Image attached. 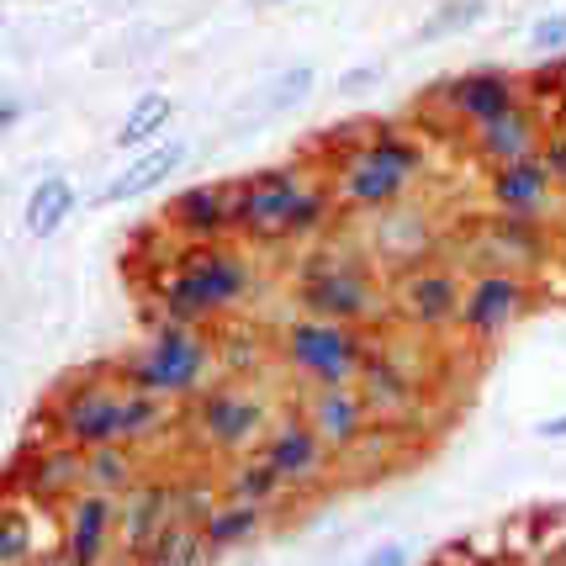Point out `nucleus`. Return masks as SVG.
<instances>
[{
    "instance_id": "nucleus-1",
    "label": "nucleus",
    "mask_w": 566,
    "mask_h": 566,
    "mask_svg": "<svg viewBox=\"0 0 566 566\" xmlns=\"http://www.w3.org/2000/svg\"><path fill=\"white\" fill-rule=\"evenodd\" d=\"M254 292V260H244L228 244H197L175 260L170 271H159V318L154 323H180V328H201V323L233 313L244 296Z\"/></svg>"
},
{
    "instance_id": "nucleus-2",
    "label": "nucleus",
    "mask_w": 566,
    "mask_h": 566,
    "mask_svg": "<svg viewBox=\"0 0 566 566\" xmlns=\"http://www.w3.org/2000/svg\"><path fill=\"white\" fill-rule=\"evenodd\" d=\"M423 170V138L402 133L397 123H376L366 133V144L349 148L339 159V175H334V201L345 212H392L408 201V186L413 175Z\"/></svg>"
},
{
    "instance_id": "nucleus-3",
    "label": "nucleus",
    "mask_w": 566,
    "mask_h": 566,
    "mask_svg": "<svg viewBox=\"0 0 566 566\" xmlns=\"http://www.w3.org/2000/svg\"><path fill=\"white\" fill-rule=\"evenodd\" d=\"M212 366H218V345L201 328L154 323V334L117 366V381L127 392H148L170 402V397H197L207 387Z\"/></svg>"
},
{
    "instance_id": "nucleus-4",
    "label": "nucleus",
    "mask_w": 566,
    "mask_h": 566,
    "mask_svg": "<svg viewBox=\"0 0 566 566\" xmlns=\"http://www.w3.org/2000/svg\"><path fill=\"white\" fill-rule=\"evenodd\" d=\"M296 307L318 323L360 328V323H376L387 313V296H381V286H376V275H370L360 254L323 249L318 260H307L302 275H296Z\"/></svg>"
},
{
    "instance_id": "nucleus-5",
    "label": "nucleus",
    "mask_w": 566,
    "mask_h": 566,
    "mask_svg": "<svg viewBox=\"0 0 566 566\" xmlns=\"http://www.w3.org/2000/svg\"><path fill=\"white\" fill-rule=\"evenodd\" d=\"M318 186V175H307L302 165H271L254 170L244 180L228 186L233 197V233H244L249 244H286L296 207L307 201V191Z\"/></svg>"
},
{
    "instance_id": "nucleus-6",
    "label": "nucleus",
    "mask_w": 566,
    "mask_h": 566,
    "mask_svg": "<svg viewBox=\"0 0 566 566\" xmlns=\"http://www.w3.org/2000/svg\"><path fill=\"white\" fill-rule=\"evenodd\" d=\"M366 355L370 349L360 339V328H345V323L296 318L281 328V360H286V370L307 376L313 387H355Z\"/></svg>"
},
{
    "instance_id": "nucleus-7",
    "label": "nucleus",
    "mask_w": 566,
    "mask_h": 566,
    "mask_svg": "<svg viewBox=\"0 0 566 566\" xmlns=\"http://www.w3.org/2000/svg\"><path fill=\"white\" fill-rule=\"evenodd\" d=\"M123 397L127 387L112 376H80L53 397L49 423L53 440L74 450H101V444H123Z\"/></svg>"
},
{
    "instance_id": "nucleus-8",
    "label": "nucleus",
    "mask_w": 566,
    "mask_h": 566,
    "mask_svg": "<svg viewBox=\"0 0 566 566\" xmlns=\"http://www.w3.org/2000/svg\"><path fill=\"white\" fill-rule=\"evenodd\" d=\"M265 423H271L265 397H254L249 387H233V381L201 387L197 402H191V429L201 434V444L218 450V455H233V461L260 450V440L271 434Z\"/></svg>"
},
{
    "instance_id": "nucleus-9",
    "label": "nucleus",
    "mask_w": 566,
    "mask_h": 566,
    "mask_svg": "<svg viewBox=\"0 0 566 566\" xmlns=\"http://www.w3.org/2000/svg\"><path fill=\"white\" fill-rule=\"evenodd\" d=\"M530 307V286L524 275H497V271H476L461 286V313H455V328L471 334L476 345H493L503 339V328H514Z\"/></svg>"
},
{
    "instance_id": "nucleus-10",
    "label": "nucleus",
    "mask_w": 566,
    "mask_h": 566,
    "mask_svg": "<svg viewBox=\"0 0 566 566\" xmlns=\"http://www.w3.org/2000/svg\"><path fill=\"white\" fill-rule=\"evenodd\" d=\"M429 101H440L455 123L488 127V123H497L503 112H514L518 101H524V85H518L509 70H467V74L440 80V85L429 91Z\"/></svg>"
},
{
    "instance_id": "nucleus-11",
    "label": "nucleus",
    "mask_w": 566,
    "mask_h": 566,
    "mask_svg": "<svg viewBox=\"0 0 566 566\" xmlns=\"http://www.w3.org/2000/svg\"><path fill=\"white\" fill-rule=\"evenodd\" d=\"M392 302L413 328H429V334H434V328H455V313H461V275L450 271V265H434V260L408 265V271L397 275Z\"/></svg>"
},
{
    "instance_id": "nucleus-12",
    "label": "nucleus",
    "mask_w": 566,
    "mask_h": 566,
    "mask_svg": "<svg viewBox=\"0 0 566 566\" xmlns=\"http://www.w3.org/2000/svg\"><path fill=\"white\" fill-rule=\"evenodd\" d=\"M254 455L275 471V482H281L286 493H302V488L323 482V471H328V461H334V455L318 444V434H313L302 419L275 423L271 434L260 440V450H254Z\"/></svg>"
},
{
    "instance_id": "nucleus-13",
    "label": "nucleus",
    "mask_w": 566,
    "mask_h": 566,
    "mask_svg": "<svg viewBox=\"0 0 566 566\" xmlns=\"http://www.w3.org/2000/svg\"><path fill=\"white\" fill-rule=\"evenodd\" d=\"M112 545H117V497H101V493L70 497L64 541H59L64 566H106Z\"/></svg>"
},
{
    "instance_id": "nucleus-14",
    "label": "nucleus",
    "mask_w": 566,
    "mask_h": 566,
    "mask_svg": "<svg viewBox=\"0 0 566 566\" xmlns=\"http://www.w3.org/2000/svg\"><path fill=\"white\" fill-rule=\"evenodd\" d=\"M175 518V482H138L133 493L117 497V541L127 566L144 562V551L159 541V530Z\"/></svg>"
},
{
    "instance_id": "nucleus-15",
    "label": "nucleus",
    "mask_w": 566,
    "mask_h": 566,
    "mask_svg": "<svg viewBox=\"0 0 566 566\" xmlns=\"http://www.w3.org/2000/svg\"><path fill=\"white\" fill-rule=\"evenodd\" d=\"M471 254L482 271L497 275H524L530 265L545 260V228L541 222H518V218H497L488 228L471 233Z\"/></svg>"
},
{
    "instance_id": "nucleus-16",
    "label": "nucleus",
    "mask_w": 566,
    "mask_h": 566,
    "mask_svg": "<svg viewBox=\"0 0 566 566\" xmlns=\"http://www.w3.org/2000/svg\"><path fill=\"white\" fill-rule=\"evenodd\" d=\"M302 423L318 434V444L328 455H349V450L360 444V434L370 429V408L360 402L355 387H313V397H307V419Z\"/></svg>"
},
{
    "instance_id": "nucleus-17",
    "label": "nucleus",
    "mask_w": 566,
    "mask_h": 566,
    "mask_svg": "<svg viewBox=\"0 0 566 566\" xmlns=\"http://www.w3.org/2000/svg\"><path fill=\"white\" fill-rule=\"evenodd\" d=\"M22 493L32 503H70L85 493V450L74 444H38L22 461Z\"/></svg>"
},
{
    "instance_id": "nucleus-18",
    "label": "nucleus",
    "mask_w": 566,
    "mask_h": 566,
    "mask_svg": "<svg viewBox=\"0 0 566 566\" xmlns=\"http://www.w3.org/2000/svg\"><path fill=\"white\" fill-rule=\"evenodd\" d=\"M170 228L180 239L197 244H222L233 233V197H228V180H212V186H191L170 201Z\"/></svg>"
},
{
    "instance_id": "nucleus-19",
    "label": "nucleus",
    "mask_w": 566,
    "mask_h": 566,
    "mask_svg": "<svg viewBox=\"0 0 566 566\" xmlns=\"http://www.w3.org/2000/svg\"><path fill=\"white\" fill-rule=\"evenodd\" d=\"M488 201L497 207V218H518V222H541L551 207H556V186L551 175L541 170V159H518V165H503L488 180Z\"/></svg>"
},
{
    "instance_id": "nucleus-20",
    "label": "nucleus",
    "mask_w": 566,
    "mask_h": 566,
    "mask_svg": "<svg viewBox=\"0 0 566 566\" xmlns=\"http://www.w3.org/2000/svg\"><path fill=\"white\" fill-rule=\"evenodd\" d=\"M471 148H476V159H488L493 170L518 165V159H535V154H541V117H535V106L518 101L514 112H503L497 123L471 127Z\"/></svg>"
},
{
    "instance_id": "nucleus-21",
    "label": "nucleus",
    "mask_w": 566,
    "mask_h": 566,
    "mask_svg": "<svg viewBox=\"0 0 566 566\" xmlns=\"http://www.w3.org/2000/svg\"><path fill=\"white\" fill-rule=\"evenodd\" d=\"M370 249L376 254H387L397 271H408V265H423L429 260V249H434V222L423 218L419 207H392V212H376V233H370Z\"/></svg>"
},
{
    "instance_id": "nucleus-22",
    "label": "nucleus",
    "mask_w": 566,
    "mask_h": 566,
    "mask_svg": "<svg viewBox=\"0 0 566 566\" xmlns=\"http://www.w3.org/2000/svg\"><path fill=\"white\" fill-rule=\"evenodd\" d=\"M180 165H186V144L180 138L144 148L117 180H106V191H96V207H117V201H133V197H144V191H159Z\"/></svg>"
},
{
    "instance_id": "nucleus-23",
    "label": "nucleus",
    "mask_w": 566,
    "mask_h": 566,
    "mask_svg": "<svg viewBox=\"0 0 566 566\" xmlns=\"http://www.w3.org/2000/svg\"><path fill=\"white\" fill-rule=\"evenodd\" d=\"M144 482L138 471V455L133 444H101V450H85V493L101 497H123Z\"/></svg>"
},
{
    "instance_id": "nucleus-24",
    "label": "nucleus",
    "mask_w": 566,
    "mask_h": 566,
    "mask_svg": "<svg viewBox=\"0 0 566 566\" xmlns=\"http://www.w3.org/2000/svg\"><path fill=\"white\" fill-rule=\"evenodd\" d=\"M74 212V186L64 175H43L32 191H27V207H22V228L32 239H49L64 228V218Z\"/></svg>"
},
{
    "instance_id": "nucleus-25",
    "label": "nucleus",
    "mask_w": 566,
    "mask_h": 566,
    "mask_svg": "<svg viewBox=\"0 0 566 566\" xmlns=\"http://www.w3.org/2000/svg\"><path fill=\"white\" fill-rule=\"evenodd\" d=\"M265 535V509H249V503H218L207 524H201V541L207 551L218 556V551H239V545L260 541Z\"/></svg>"
},
{
    "instance_id": "nucleus-26",
    "label": "nucleus",
    "mask_w": 566,
    "mask_h": 566,
    "mask_svg": "<svg viewBox=\"0 0 566 566\" xmlns=\"http://www.w3.org/2000/svg\"><path fill=\"white\" fill-rule=\"evenodd\" d=\"M207 562H212V551H207V541H201L197 524L170 518V524L159 530V541L144 551V562L138 566H207Z\"/></svg>"
},
{
    "instance_id": "nucleus-27",
    "label": "nucleus",
    "mask_w": 566,
    "mask_h": 566,
    "mask_svg": "<svg viewBox=\"0 0 566 566\" xmlns=\"http://www.w3.org/2000/svg\"><path fill=\"white\" fill-rule=\"evenodd\" d=\"M286 497V488L275 482V471L260 455H239L228 471V503H249V509H275Z\"/></svg>"
},
{
    "instance_id": "nucleus-28",
    "label": "nucleus",
    "mask_w": 566,
    "mask_h": 566,
    "mask_svg": "<svg viewBox=\"0 0 566 566\" xmlns=\"http://www.w3.org/2000/svg\"><path fill=\"white\" fill-rule=\"evenodd\" d=\"M175 117V101L165 96V91H148V96H138L133 106H127L123 127H117V148H144L154 144L159 133H165V123Z\"/></svg>"
},
{
    "instance_id": "nucleus-29",
    "label": "nucleus",
    "mask_w": 566,
    "mask_h": 566,
    "mask_svg": "<svg viewBox=\"0 0 566 566\" xmlns=\"http://www.w3.org/2000/svg\"><path fill=\"white\" fill-rule=\"evenodd\" d=\"M170 423V402L148 392H127L123 397V444H144Z\"/></svg>"
},
{
    "instance_id": "nucleus-30",
    "label": "nucleus",
    "mask_w": 566,
    "mask_h": 566,
    "mask_svg": "<svg viewBox=\"0 0 566 566\" xmlns=\"http://www.w3.org/2000/svg\"><path fill=\"white\" fill-rule=\"evenodd\" d=\"M488 17V0H444L429 11V22L419 27V43H444V38H455V32H467L471 22H482Z\"/></svg>"
},
{
    "instance_id": "nucleus-31",
    "label": "nucleus",
    "mask_w": 566,
    "mask_h": 566,
    "mask_svg": "<svg viewBox=\"0 0 566 566\" xmlns=\"http://www.w3.org/2000/svg\"><path fill=\"white\" fill-rule=\"evenodd\" d=\"M32 562V524L22 509H0V566Z\"/></svg>"
},
{
    "instance_id": "nucleus-32",
    "label": "nucleus",
    "mask_w": 566,
    "mask_h": 566,
    "mask_svg": "<svg viewBox=\"0 0 566 566\" xmlns=\"http://www.w3.org/2000/svg\"><path fill=\"white\" fill-rule=\"evenodd\" d=\"M313 64H292V70H281L275 74V85H271V112H286V106H302L307 101V91H313Z\"/></svg>"
},
{
    "instance_id": "nucleus-33",
    "label": "nucleus",
    "mask_w": 566,
    "mask_h": 566,
    "mask_svg": "<svg viewBox=\"0 0 566 566\" xmlns=\"http://www.w3.org/2000/svg\"><path fill=\"white\" fill-rule=\"evenodd\" d=\"M535 159H541V170L551 175V186H556V191H566V127H551V133H545Z\"/></svg>"
},
{
    "instance_id": "nucleus-34",
    "label": "nucleus",
    "mask_w": 566,
    "mask_h": 566,
    "mask_svg": "<svg viewBox=\"0 0 566 566\" xmlns=\"http://www.w3.org/2000/svg\"><path fill=\"white\" fill-rule=\"evenodd\" d=\"M530 49H535V53H562L566 49V11L541 17V22L530 27Z\"/></svg>"
},
{
    "instance_id": "nucleus-35",
    "label": "nucleus",
    "mask_w": 566,
    "mask_h": 566,
    "mask_svg": "<svg viewBox=\"0 0 566 566\" xmlns=\"http://www.w3.org/2000/svg\"><path fill=\"white\" fill-rule=\"evenodd\" d=\"M360 566H413V551H408L402 541H381L360 556Z\"/></svg>"
},
{
    "instance_id": "nucleus-36",
    "label": "nucleus",
    "mask_w": 566,
    "mask_h": 566,
    "mask_svg": "<svg viewBox=\"0 0 566 566\" xmlns=\"http://www.w3.org/2000/svg\"><path fill=\"white\" fill-rule=\"evenodd\" d=\"M376 80H381V70H376V64H360V70L339 74V85H334V91H339V96H360V91H370Z\"/></svg>"
},
{
    "instance_id": "nucleus-37",
    "label": "nucleus",
    "mask_w": 566,
    "mask_h": 566,
    "mask_svg": "<svg viewBox=\"0 0 566 566\" xmlns=\"http://www.w3.org/2000/svg\"><path fill=\"white\" fill-rule=\"evenodd\" d=\"M17 117H22V101L0 91V133H11V127H17Z\"/></svg>"
},
{
    "instance_id": "nucleus-38",
    "label": "nucleus",
    "mask_w": 566,
    "mask_h": 566,
    "mask_svg": "<svg viewBox=\"0 0 566 566\" xmlns=\"http://www.w3.org/2000/svg\"><path fill=\"white\" fill-rule=\"evenodd\" d=\"M535 434H541V440H566V413H551V419H541V423H535Z\"/></svg>"
},
{
    "instance_id": "nucleus-39",
    "label": "nucleus",
    "mask_w": 566,
    "mask_h": 566,
    "mask_svg": "<svg viewBox=\"0 0 566 566\" xmlns=\"http://www.w3.org/2000/svg\"><path fill=\"white\" fill-rule=\"evenodd\" d=\"M38 566H64V556H49V562H38Z\"/></svg>"
},
{
    "instance_id": "nucleus-40",
    "label": "nucleus",
    "mask_w": 566,
    "mask_h": 566,
    "mask_svg": "<svg viewBox=\"0 0 566 566\" xmlns=\"http://www.w3.org/2000/svg\"><path fill=\"white\" fill-rule=\"evenodd\" d=\"M275 6H286V0H275Z\"/></svg>"
},
{
    "instance_id": "nucleus-41",
    "label": "nucleus",
    "mask_w": 566,
    "mask_h": 566,
    "mask_svg": "<svg viewBox=\"0 0 566 566\" xmlns=\"http://www.w3.org/2000/svg\"><path fill=\"white\" fill-rule=\"evenodd\" d=\"M0 27H6V17H0Z\"/></svg>"
}]
</instances>
